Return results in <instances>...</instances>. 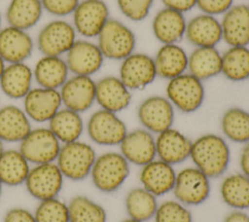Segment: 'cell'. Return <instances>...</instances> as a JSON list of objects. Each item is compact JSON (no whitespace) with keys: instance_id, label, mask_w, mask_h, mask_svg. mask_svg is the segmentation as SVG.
<instances>
[{"instance_id":"obj_1","label":"cell","mask_w":249,"mask_h":222,"mask_svg":"<svg viewBox=\"0 0 249 222\" xmlns=\"http://www.w3.org/2000/svg\"><path fill=\"white\" fill-rule=\"evenodd\" d=\"M190 158L196 167L207 177L221 176L231 161V150L224 137L215 133H205L192 141Z\"/></svg>"},{"instance_id":"obj_2","label":"cell","mask_w":249,"mask_h":222,"mask_svg":"<svg viewBox=\"0 0 249 222\" xmlns=\"http://www.w3.org/2000/svg\"><path fill=\"white\" fill-rule=\"evenodd\" d=\"M96 43L105 59L121 61L135 52L137 39L127 24L110 18L96 37Z\"/></svg>"},{"instance_id":"obj_3","label":"cell","mask_w":249,"mask_h":222,"mask_svg":"<svg viewBox=\"0 0 249 222\" xmlns=\"http://www.w3.org/2000/svg\"><path fill=\"white\" fill-rule=\"evenodd\" d=\"M96 157L94 148L79 139L61 145L55 164L64 178L80 181L90 174Z\"/></svg>"},{"instance_id":"obj_4","label":"cell","mask_w":249,"mask_h":222,"mask_svg":"<svg viewBox=\"0 0 249 222\" xmlns=\"http://www.w3.org/2000/svg\"><path fill=\"white\" fill-rule=\"evenodd\" d=\"M96 189L103 193L116 192L129 175V163L118 152H106L97 156L90 171Z\"/></svg>"},{"instance_id":"obj_5","label":"cell","mask_w":249,"mask_h":222,"mask_svg":"<svg viewBox=\"0 0 249 222\" xmlns=\"http://www.w3.org/2000/svg\"><path fill=\"white\" fill-rule=\"evenodd\" d=\"M77 39L78 34L72 22L54 18L39 30L36 46L42 56H64Z\"/></svg>"},{"instance_id":"obj_6","label":"cell","mask_w":249,"mask_h":222,"mask_svg":"<svg viewBox=\"0 0 249 222\" xmlns=\"http://www.w3.org/2000/svg\"><path fill=\"white\" fill-rule=\"evenodd\" d=\"M165 93L173 107L183 113L196 112L205 98L203 82L189 72L168 80Z\"/></svg>"},{"instance_id":"obj_7","label":"cell","mask_w":249,"mask_h":222,"mask_svg":"<svg viewBox=\"0 0 249 222\" xmlns=\"http://www.w3.org/2000/svg\"><path fill=\"white\" fill-rule=\"evenodd\" d=\"M86 130L89 139L101 146L120 145L128 131L118 113L101 108L89 116Z\"/></svg>"},{"instance_id":"obj_8","label":"cell","mask_w":249,"mask_h":222,"mask_svg":"<svg viewBox=\"0 0 249 222\" xmlns=\"http://www.w3.org/2000/svg\"><path fill=\"white\" fill-rule=\"evenodd\" d=\"M61 145L48 127H38L19 142L18 150L30 164L39 165L55 162Z\"/></svg>"},{"instance_id":"obj_9","label":"cell","mask_w":249,"mask_h":222,"mask_svg":"<svg viewBox=\"0 0 249 222\" xmlns=\"http://www.w3.org/2000/svg\"><path fill=\"white\" fill-rule=\"evenodd\" d=\"M71 16L77 34L85 39H93L109 20L110 11L104 0H81Z\"/></svg>"},{"instance_id":"obj_10","label":"cell","mask_w":249,"mask_h":222,"mask_svg":"<svg viewBox=\"0 0 249 222\" xmlns=\"http://www.w3.org/2000/svg\"><path fill=\"white\" fill-rule=\"evenodd\" d=\"M63 181L64 176L53 162L33 165L24 185L29 195L40 202L57 198L63 188Z\"/></svg>"},{"instance_id":"obj_11","label":"cell","mask_w":249,"mask_h":222,"mask_svg":"<svg viewBox=\"0 0 249 222\" xmlns=\"http://www.w3.org/2000/svg\"><path fill=\"white\" fill-rule=\"evenodd\" d=\"M158 77L154 57L146 53L133 52L121 60L119 78L130 90H142Z\"/></svg>"},{"instance_id":"obj_12","label":"cell","mask_w":249,"mask_h":222,"mask_svg":"<svg viewBox=\"0 0 249 222\" xmlns=\"http://www.w3.org/2000/svg\"><path fill=\"white\" fill-rule=\"evenodd\" d=\"M64 58L71 75L89 77L101 69L105 60L97 43L85 38H78Z\"/></svg>"},{"instance_id":"obj_13","label":"cell","mask_w":249,"mask_h":222,"mask_svg":"<svg viewBox=\"0 0 249 222\" xmlns=\"http://www.w3.org/2000/svg\"><path fill=\"white\" fill-rule=\"evenodd\" d=\"M173 193L178 202L185 205H198L210 194L209 177L196 167H186L176 174Z\"/></svg>"},{"instance_id":"obj_14","label":"cell","mask_w":249,"mask_h":222,"mask_svg":"<svg viewBox=\"0 0 249 222\" xmlns=\"http://www.w3.org/2000/svg\"><path fill=\"white\" fill-rule=\"evenodd\" d=\"M174 109L166 96L151 95L139 104L137 118L143 129L158 134L172 128L175 118Z\"/></svg>"},{"instance_id":"obj_15","label":"cell","mask_w":249,"mask_h":222,"mask_svg":"<svg viewBox=\"0 0 249 222\" xmlns=\"http://www.w3.org/2000/svg\"><path fill=\"white\" fill-rule=\"evenodd\" d=\"M22 100L24 112L35 123H49L62 107L59 90L39 86L32 88Z\"/></svg>"},{"instance_id":"obj_16","label":"cell","mask_w":249,"mask_h":222,"mask_svg":"<svg viewBox=\"0 0 249 222\" xmlns=\"http://www.w3.org/2000/svg\"><path fill=\"white\" fill-rule=\"evenodd\" d=\"M95 86L92 77L69 76L59 89L62 106L81 114L88 111L95 102Z\"/></svg>"},{"instance_id":"obj_17","label":"cell","mask_w":249,"mask_h":222,"mask_svg":"<svg viewBox=\"0 0 249 222\" xmlns=\"http://www.w3.org/2000/svg\"><path fill=\"white\" fill-rule=\"evenodd\" d=\"M34 47L35 42L28 31L8 24L0 29V56L6 63L25 62Z\"/></svg>"},{"instance_id":"obj_18","label":"cell","mask_w":249,"mask_h":222,"mask_svg":"<svg viewBox=\"0 0 249 222\" xmlns=\"http://www.w3.org/2000/svg\"><path fill=\"white\" fill-rule=\"evenodd\" d=\"M222 41L228 47H249V5L233 4L221 18Z\"/></svg>"},{"instance_id":"obj_19","label":"cell","mask_w":249,"mask_h":222,"mask_svg":"<svg viewBox=\"0 0 249 222\" xmlns=\"http://www.w3.org/2000/svg\"><path fill=\"white\" fill-rule=\"evenodd\" d=\"M145 129H135L127 131L120 143L121 154L128 163L145 166L155 160L157 156L156 137Z\"/></svg>"},{"instance_id":"obj_20","label":"cell","mask_w":249,"mask_h":222,"mask_svg":"<svg viewBox=\"0 0 249 222\" xmlns=\"http://www.w3.org/2000/svg\"><path fill=\"white\" fill-rule=\"evenodd\" d=\"M95 102L101 109L119 113L129 106L131 91L119 76H104L96 81Z\"/></svg>"},{"instance_id":"obj_21","label":"cell","mask_w":249,"mask_h":222,"mask_svg":"<svg viewBox=\"0 0 249 222\" xmlns=\"http://www.w3.org/2000/svg\"><path fill=\"white\" fill-rule=\"evenodd\" d=\"M185 39L198 47H217L222 41V28L217 17L199 13L187 20Z\"/></svg>"},{"instance_id":"obj_22","label":"cell","mask_w":249,"mask_h":222,"mask_svg":"<svg viewBox=\"0 0 249 222\" xmlns=\"http://www.w3.org/2000/svg\"><path fill=\"white\" fill-rule=\"evenodd\" d=\"M186 25L185 14L163 7L155 14L151 28L160 45L177 44L185 38Z\"/></svg>"},{"instance_id":"obj_23","label":"cell","mask_w":249,"mask_h":222,"mask_svg":"<svg viewBox=\"0 0 249 222\" xmlns=\"http://www.w3.org/2000/svg\"><path fill=\"white\" fill-rule=\"evenodd\" d=\"M191 148L192 140L173 127L157 134V156L171 166L190 158Z\"/></svg>"},{"instance_id":"obj_24","label":"cell","mask_w":249,"mask_h":222,"mask_svg":"<svg viewBox=\"0 0 249 222\" xmlns=\"http://www.w3.org/2000/svg\"><path fill=\"white\" fill-rule=\"evenodd\" d=\"M176 174L171 165L159 159L143 166L139 178L143 188L157 197L173 190Z\"/></svg>"},{"instance_id":"obj_25","label":"cell","mask_w":249,"mask_h":222,"mask_svg":"<svg viewBox=\"0 0 249 222\" xmlns=\"http://www.w3.org/2000/svg\"><path fill=\"white\" fill-rule=\"evenodd\" d=\"M153 57L157 74L162 79L170 80L188 72L189 54L179 43L160 45Z\"/></svg>"},{"instance_id":"obj_26","label":"cell","mask_w":249,"mask_h":222,"mask_svg":"<svg viewBox=\"0 0 249 222\" xmlns=\"http://www.w3.org/2000/svg\"><path fill=\"white\" fill-rule=\"evenodd\" d=\"M32 71L34 81L39 87L54 90H59L70 76L64 56H41Z\"/></svg>"},{"instance_id":"obj_27","label":"cell","mask_w":249,"mask_h":222,"mask_svg":"<svg viewBox=\"0 0 249 222\" xmlns=\"http://www.w3.org/2000/svg\"><path fill=\"white\" fill-rule=\"evenodd\" d=\"M32 68L26 62L7 63L0 78L1 92L11 99H22L33 88Z\"/></svg>"},{"instance_id":"obj_28","label":"cell","mask_w":249,"mask_h":222,"mask_svg":"<svg viewBox=\"0 0 249 222\" xmlns=\"http://www.w3.org/2000/svg\"><path fill=\"white\" fill-rule=\"evenodd\" d=\"M31 130V120L23 108L14 104L0 107V138L3 142L19 143Z\"/></svg>"},{"instance_id":"obj_29","label":"cell","mask_w":249,"mask_h":222,"mask_svg":"<svg viewBox=\"0 0 249 222\" xmlns=\"http://www.w3.org/2000/svg\"><path fill=\"white\" fill-rule=\"evenodd\" d=\"M222 53L217 47H198L189 54L188 72L202 82L221 74Z\"/></svg>"},{"instance_id":"obj_30","label":"cell","mask_w":249,"mask_h":222,"mask_svg":"<svg viewBox=\"0 0 249 222\" xmlns=\"http://www.w3.org/2000/svg\"><path fill=\"white\" fill-rule=\"evenodd\" d=\"M43 13L41 0H10L5 18L8 25L28 31L38 24Z\"/></svg>"},{"instance_id":"obj_31","label":"cell","mask_w":249,"mask_h":222,"mask_svg":"<svg viewBox=\"0 0 249 222\" xmlns=\"http://www.w3.org/2000/svg\"><path fill=\"white\" fill-rule=\"evenodd\" d=\"M48 128L60 143L64 144L79 140L84 132L85 124L81 113L62 106L49 121Z\"/></svg>"},{"instance_id":"obj_32","label":"cell","mask_w":249,"mask_h":222,"mask_svg":"<svg viewBox=\"0 0 249 222\" xmlns=\"http://www.w3.org/2000/svg\"><path fill=\"white\" fill-rule=\"evenodd\" d=\"M31 166L18 149H5L0 155V180L3 185L24 184Z\"/></svg>"},{"instance_id":"obj_33","label":"cell","mask_w":249,"mask_h":222,"mask_svg":"<svg viewBox=\"0 0 249 222\" xmlns=\"http://www.w3.org/2000/svg\"><path fill=\"white\" fill-rule=\"evenodd\" d=\"M221 74L231 82L249 79V47H228L222 53Z\"/></svg>"},{"instance_id":"obj_34","label":"cell","mask_w":249,"mask_h":222,"mask_svg":"<svg viewBox=\"0 0 249 222\" xmlns=\"http://www.w3.org/2000/svg\"><path fill=\"white\" fill-rule=\"evenodd\" d=\"M222 199L229 206L243 210L249 208V177L243 173L227 176L220 187Z\"/></svg>"},{"instance_id":"obj_35","label":"cell","mask_w":249,"mask_h":222,"mask_svg":"<svg viewBox=\"0 0 249 222\" xmlns=\"http://www.w3.org/2000/svg\"><path fill=\"white\" fill-rule=\"evenodd\" d=\"M223 134L235 143L249 142V111L240 107L228 108L221 118Z\"/></svg>"},{"instance_id":"obj_36","label":"cell","mask_w":249,"mask_h":222,"mask_svg":"<svg viewBox=\"0 0 249 222\" xmlns=\"http://www.w3.org/2000/svg\"><path fill=\"white\" fill-rule=\"evenodd\" d=\"M124 204L129 218L141 222L153 218L159 206L156 196L143 187L131 189L125 197Z\"/></svg>"},{"instance_id":"obj_37","label":"cell","mask_w":249,"mask_h":222,"mask_svg":"<svg viewBox=\"0 0 249 222\" xmlns=\"http://www.w3.org/2000/svg\"><path fill=\"white\" fill-rule=\"evenodd\" d=\"M67 205L69 222H106L107 220L103 206L86 196L73 197Z\"/></svg>"},{"instance_id":"obj_38","label":"cell","mask_w":249,"mask_h":222,"mask_svg":"<svg viewBox=\"0 0 249 222\" xmlns=\"http://www.w3.org/2000/svg\"><path fill=\"white\" fill-rule=\"evenodd\" d=\"M34 217L36 222H69L68 205L58 198L40 201Z\"/></svg>"},{"instance_id":"obj_39","label":"cell","mask_w":249,"mask_h":222,"mask_svg":"<svg viewBox=\"0 0 249 222\" xmlns=\"http://www.w3.org/2000/svg\"><path fill=\"white\" fill-rule=\"evenodd\" d=\"M155 222H193L191 211L178 201L160 204L154 215Z\"/></svg>"},{"instance_id":"obj_40","label":"cell","mask_w":249,"mask_h":222,"mask_svg":"<svg viewBox=\"0 0 249 222\" xmlns=\"http://www.w3.org/2000/svg\"><path fill=\"white\" fill-rule=\"evenodd\" d=\"M121 14L131 21H142L148 18L155 0H116Z\"/></svg>"},{"instance_id":"obj_41","label":"cell","mask_w":249,"mask_h":222,"mask_svg":"<svg viewBox=\"0 0 249 222\" xmlns=\"http://www.w3.org/2000/svg\"><path fill=\"white\" fill-rule=\"evenodd\" d=\"M81 0H41L44 12L54 18H64L71 16Z\"/></svg>"},{"instance_id":"obj_42","label":"cell","mask_w":249,"mask_h":222,"mask_svg":"<svg viewBox=\"0 0 249 222\" xmlns=\"http://www.w3.org/2000/svg\"><path fill=\"white\" fill-rule=\"evenodd\" d=\"M233 4V0H196V8L200 13L217 18L223 16Z\"/></svg>"},{"instance_id":"obj_43","label":"cell","mask_w":249,"mask_h":222,"mask_svg":"<svg viewBox=\"0 0 249 222\" xmlns=\"http://www.w3.org/2000/svg\"><path fill=\"white\" fill-rule=\"evenodd\" d=\"M4 222H36L34 213L23 207L9 209L4 217Z\"/></svg>"},{"instance_id":"obj_44","label":"cell","mask_w":249,"mask_h":222,"mask_svg":"<svg viewBox=\"0 0 249 222\" xmlns=\"http://www.w3.org/2000/svg\"><path fill=\"white\" fill-rule=\"evenodd\" d=\"M163 7L185 14L196 7V0H161Z\"/></svg>"},{"instance_id":"obj_45","label":"cell","mask_w":249,"mask_h":222,"mask_svg":"<svg viewBox=\"0 0 249 222\" xmlns=\"http://www.w3.org/2000/svg\"><path fill=\"white\" fill-rule=\"evenodd\" d=\"M239 163L242 173L249 177V142H247L242 149Z\"/></svg>"},{"instance_id":"obj_46","label":"cell","mask_w":249,"mask_h":222,"mask_svg":"<svg viewBox=\"0 0 249 222\" xmlns=\"http://www.w3.org/2000/svg\"><path fill=\"white\" fill-rule=\"evenodd\" d=\"M223 222H249V215L242 210H234L229 213Z\"/></svg>"},{"instance_id":"obj_47","label":"cell","mask_w":249,"mask_h":222,"mask_svg":"<svg viewBox=\"0 0 249 222\" xmlns=\"http://www.w3.org/2000/svg\"><path fill=\"white\" fill-rule=\"evenodd\" d=\"M6 62L4 61V59L0 56V78H1V76H2V74H3V71H4V69H5V67H6Z\"/></svg>"},{"instance_id":"obj_48","label":"cell","mask_w":249,"mask_h":222,"mask_svg":"<svg viewBox=\"0 0 249 222\" xmlns=\"http://www.w3.org/2000/svg\"><path fill=\"white\" fill-rule=\"evenodd\" d=\"M4 142H3V140L0 138V155L3 153V151L5 150L4 149V144H3Z\"/></svg>"},{"instance_id":"obj_49","label":"cell","mask_w":249,"mask_h":222,"mask_svg":"<svg viewBox=\"0 0 249 222\" xmlns=\"http://www.w3.org/2000/svg\"><path fill=\"white\" fill-rule=\"evenodd\" d=\"M122 222H141V221H138V220H135V219H131V218H127Z\"/></svg>"},{"instance_id":"obj_50","label":"cell","mask_w":249,"mask_h":222,"mask_svg":"<svg viewBox=\"0 0 249 222\" xmlns=\"http://www.w3.org/2000/svg\"><path fill=\"white\" fill-rule=\"evenodd\" d=\"M2 20H3V18H2V14H1V11H0V29L3 27V25H2Z\"/></svg>"},{"instance_id":"obj_51","label":"cell","mask_w":249,"mask_h":222,"mask_svg":"<svg viewBox=\"0 0 249 222\" xmlns=\"http://www.w3.org/2000/svg\"><path fill=\"white\" fill-rule=\"evenodd\" d=\"M2 188H3V183L0 180V198H1V195H2Z\"/></svg>"},{"instance_id":"obj_52","label":"cell","mask_w":249,"mask_h":222,"mask_svg":"<svg viewBox=\"0 0 249 222\" xmlns=\"http://www.w3.org/2000/svg\"><path fill=\"white\" fill-rule=\"evenodd\" d=\"M248 5H249V4H248Z\"/></svg>"}]
</instances>
